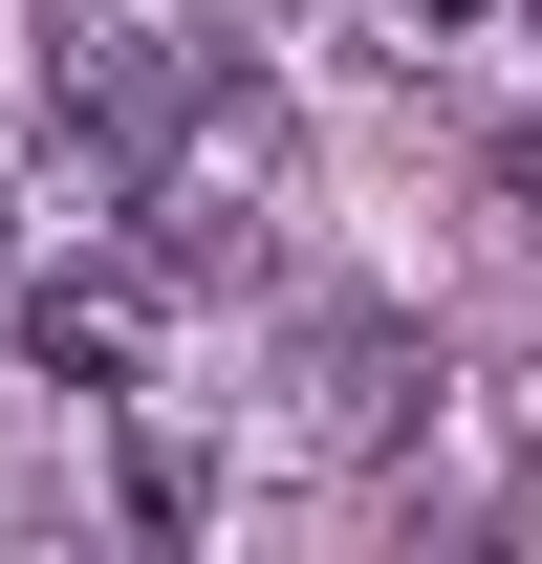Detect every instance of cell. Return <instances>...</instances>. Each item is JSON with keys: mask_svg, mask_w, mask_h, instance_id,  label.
I'll list each match as a JSON object with an SVG mask.
<instances>
[{"mask_svg": "<svg viewBox=\"0 0 542 564\" xmlns=\"http://www.w3.org/2000/svg\"><path fill=\"white\" fill-rule=\"evenodd\" d=\"M499 196H521V239H542V131H521V152H499Z\"/></svg>", "mask_w": 542, "mask_h": 564, "instance_id": "cell-3", "label": "cell"}, {"mask_svg": "<svg viewBox=\"0 0 542 564\" xmlns=\"http://www.w3.org/2000/svg\"><path fill=\"white\" fill-rule=\"evenodd\" d=\"M152 326H174V261H66V282H22V348L66 369V391H131Z\"/></svg>", "mask_w": 542, "mask_h": 564, "instance_id": "cell-1", "label": "cell"}, {"mask_svg": "<svg viewBox=\"0 0 542 564\" xmlns=\"http://www.w3.org/2000/svg\"><path fill=\"white\" fill-rule=\"evenodd\" d=\"M412 391H434V348H412V326H369V304H347V326H304V434H326V456H369Z\"/></svg>", "mask_w": 542, "mask_h": 564, "instance_id": "cell-2", "label": "cell"}]
</instances>
